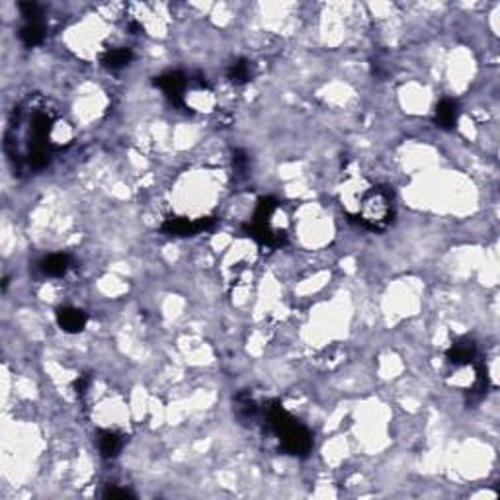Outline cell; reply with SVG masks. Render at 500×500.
<instances>
[{"mask_svg": "<svg viewBox=\"0 0 500 500\" xmlns=\"http://www.w3.org/2000/svg\"><path fill=\"white\" fill-rule=\"evenodd\" d=\"M61 119L43 104L30 102L16 108L6 133V153L18 172L45 168L53 151L61 145Z\"/></svg>", "mask_w": 500, "mask_h": 500, "instance_id": "6da1fadb", "label": "cell"}, {"mask_svg": "<svg viewBox=\"0 0 500 500\" xmlns=\"http://www.w3.org/2000/svg\"><path fill=\"white\" fill-rule=\"evenodd\" d=\"M352 219L367 231H385L395 217V194L389 186L364 188L356 197Z\"/></svg>", "mask_w": 500, "mask_h": 500, "instance_id": "7a4b0ae2", "label": "cell"}, {"mask_svg": "<svg viewBox=\"0 0 500 500\" xmlns=\"http://www.w3.org/2000/svg\"><path fill=\"white\" fill-rule=\"evenodd\" d=\"M262 416L266 418L268 428L272 430L273 434L278 436L281 447H283L289 455H299V457H303V455H307V453L311 452V432L305 428L303 424H299L280 403H270L268 406H264Z\"/></svg>", "mask_w": 500, "mask_h": 500, "instance_id": "3957f363", "label": "cell"}, {"mask_svg": "<svg viewBox=\"0 0 500 500\" xmlns=\"http://www.w3.org/2000/svg\"><path fill=\"white\" fill-rule=\"evenodd\" d=\"M278 217H280V203L272 200V197H264L258 203L252 223H250L246 231L260 244H266L270 249L281 246L288 239V234H286V229H281V225L276 223Z\"/></svg>", "mask_w": 500, "mask_h": 500, "instance_id": "277c9868", "label": "cell"}, {"mask_svg": "<svg viewBox=\"0 0 500 500\" xmlns=\"http://www.w3.org/2000/svg\"><path fill=\"white\" fill-rule=\"evenodd\" d=\"M213 223H215L213 217H170L164 221L161 231L170 237H192L211 229Z\"/></svg>", "mask_w": 500, "mask_h": 500, "instance_id": "5b68a950", "label": "cell"}, {"mask_svg": "<svg viewBox=\"0 0 500 500\" xmlns=\"http://www.w3.org/2000/svg\"><path fill=\"white\" fill-rule=\"evenodd\" d=\"M445 359L452 366V369L471 366L477 362V344L471 338H460L447 348Z\"/></svg>", "mask_w": 500, "mask_h": 500, "instance_id": "8992f818", "label": "cell"}, {"mask_svg": "<svg viewBox=\"0 0 500 500\" xmlns=\"http://www.w3.org/2000/svg\"><path fill=\"white\" fill-rule=\"evenodd\" d=\"M86 312L77 309V307H62L57 311V322L59 327L69 332V335H77L80 330H85L86 327Z\"/></svg>", "mask_w": 500, "mask_h": 500, "instance_id": "52a82bcc", "label": "cell"}, {"mask_svg": "<svg viewBox=\"0 0 500 500\" xmlns=\"http://www.w3.org/2000/svg\"><path fill=\"white\" fill-rule=\"evenodd\" d=\"M125 444V436L119 434L116 430H102L98 434V450L104 457H116L117 453L121 452V447Z\"/></svg>", "mask_w": 500, "mask_h": 500, "instance_id": "ba28073f", "label": "cell"}, {"mask_svg": "<svg viewBox=\"0 0 500 500\" xmlns=\"http://www.w3.org/2000/svg\"><path fill=\"white\" fill-rule=\"evenodd\" d=\"M131 49H127V47H114V49H108V51L102 53L100 62L106 69L119 70L124 69V67H127V65L131 62Z\"/></svg>", "mask_w": 500, "mask_h": 500, "instance_id": "9c48e42d", "label": "cell"}, {"mask_svg": "<svg viewBox=\"0 0 500 500\" xmlns=\"http://www.w3.org/2000/svg\"><path fill=\"white\" fill-rule=\"evenodd\" d=\"M70 264H72V260H70L69 254H62V252H59V254H49V256L41 262V272L45 273V276H49V278H61V276H65V273L69 272Z\"/></svg>", "mask_w": 500, "mask_h": 500, "instance_id": "30bf717a", "label": "cell"}, {"mask_svg": "<svg viewBox=\"0 0 500 500\" xmlns=\"http://www.w3.org/2000/svg\"><path fill=\"white\" fill-rule=\"evenodd\" d=\"M457 116H460V109H457V104L450 98H445L438 104L436 108V124L442 127V129H452L453 125L457 124Z\"/></svg>", "mask_w": 500, "mask_h": 500, "instance_id": "8fae6325", "label": "cell"}, {"mask_svg": "<svg viewBox=\"0 0 500 500\" xmlns=\"http://www.w3.org/2000/svg\"><path fill=\"white\" fill-rule=\"evenodd\" d=\"M20 38L28 47L39 45L45 39V26L41 20H33V22H26L23 28L20 30Z\"/></svg>", "mask_w": 500, "mask_h": 500, "instance_id": "7c38bea8", "label": "cell"}, {"mask_svg": "<svg viewBox=\"0 0 500 500\" xmlns=\"http://www.w3.org/2000/svg\"><path fill=\"white\" fill-rule=\"evenodd\" d=\"M227 77L233 85H246L250 78H252V65L244 59H239L234 61L229 70H227Z\"/></svg>", "mask_w": 500, "mask_h": 500, "instance_id": "4fadbf2b", "label": "cell"}, {"mask_svg": "<svg viewBox=\"0 0 500 500\" xmlns=\"http://www.w3.org/2000/svg\"><path fill=\"white\" fill-rule=\"evenodd\" d=\"M106 496H131V492L125 491V489H108Z\"/></svg>", "mask_w": 500, "mask_h": 500, "instance_id": "5bb4252c", "label": "cell"}]
</instances>
